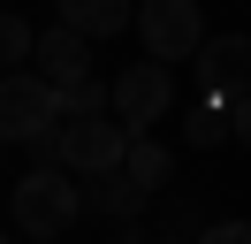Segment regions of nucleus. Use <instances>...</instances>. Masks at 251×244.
<instances>
[{
  "instance_id": "nucleus-1",
  "label": "nucleus",
  "mask_w": 251,
  "mask_h": 244,
  "mask_svg": "<svg viewBox=\"0 0 251 244\" xmlns=\"http://www.w3.org/2000/svg\"><path fill=\"white\" fill-rule=\"evenodd\" d=\"M8 214H16L23 237H69L84 214V183L69 168H31V176L8 191Z\"/></svg>"
},
{
  "instance_id": "nucleus-2",
  "label": "nucleus",
  "mask_w": 251,
  "mask_h": 244,
  "mask_svg": "<svg viewBox=\"0 0 251 244\" xmlns=\"http://www.w3.org/2000/svg\"><path fill=\"white\" fill-rule=\"evenodd\" d=\"M61 122H69V107H61V92L38 69H8L0 76V137H8V145H38V137H53Z\"/></svg>"
},
{
  "instance_id": "nucleus-3",
  "label": "nucleus",
  "mask_w": 251,
  "mask_h": 244,
  "mask_svg": "<svg viewBox=\"0 0 251 244\" xmlns=\"http://www.w3.org/2000/svg\"><path fill=\"white\" fill-rule=\"evenodd\" d=\"M145 38V61H198L205 54V15L198 0H137V23H129Z\"/></svg>"
},
{
  "instance_id": "nucleus-4",
  "label": "nucleus",
  "mask_w": 251,
  "mask_h": 244,
  "mask_svg": "<svg viewBox=\"0 0 251 244\" xmlns=\"http://www.w3.org/2000/svg\"><path fill=\"white\" fill-rule=\"evenodd\" d=\"M129 160V130L114 115H76L61 122V168L69 176H114Z\"/></svg>"
},
{
  "instance_id": "nucleus-5",
  "label": "nucleus",
  "mask_w": 251,
  "mask_h": 244,
  "mask_svg": "<svg viewBox=\"0 0 251 244\" xmlns=\"http://www.w3.org/2000/svg\"><path fill=\"white\" fill-rule=\"evenodd\" d=\"M168 107H175V76H168V61H129V69L114 76V122H122L129 137H145Z\"/></svg>"
},
{
  "instance_id": "nucleus-6",
  "label": "nucleus",
  "mask_w": 251,
  "mask_h": 244,
  "mask_svg": "<svg viewBox=\"0 0 251 244\" xmlns=\"http://www.w3.org/2000/svg\"><path fill=\"white\" fill-rule=\"evenodd\" d=\"M198 99H251V38L244 30H221V38H205L198 54Z\"/></svg>"
},
{
  "instance_id": "nucleus-7",
  "label": "nucleus",
  "mask_w": 251,
  "mask_h": 244,
  "mask_svg": "<svg viewBox=\"0 0 251 244\" xmlns=\"http://www.w3.org/2000/svg\"><path fill=\"white\" fill-rule=\"evenodd\" d=\"M145 183L129 176V168H114V176H84V214H99V221H114V229H129L145 214Z\"/></svg>"
},
{
  "instance_id": "nucleus-8",
  "label": "nucleus",
  "mask_w": 251,
  "mask_h": 244,
  "mask_svg": "<svg viewBox=\"0 0 251 244\" xmlns=\"http://www.w3.org/2000/svg\"><path fill=\"white\" fill-rule=\"evenodd\" d=\"M53 8H61V30L76 38H114L137 23V0H53Z\"/></svg>"
},
{
  "instance_id": "nucleus-9",
  "label": "nucleus",
  "mask_w": 251,
  "mask_h": 244,
  "mask_svg": "<svg viewBox=\"0 0 251 244\" xmlns=\"http://www.w3.org/2000/svg\"><path fill=\"white\" fill-rule=\"evenodd\" d=\"M183 137H190L198 152H213V145H236V122H228V99H198V107L183 115Z\"/></svg>"
},
{
  "instance_id": "nucleus-10",
  "label": "nucleus",
  "mask_w": 251,
  "mask_h": 244,
  "mask_svg": "<svg viewBox=\"0 0 251 244\" xmlns=\"http://www.w3.org/2000/svg\"><path fill=\"white\" fill-rule=\"evenodd\" d=\"M122 168H129V176H137V183H145V191H160V183H168V176H175V152H168V145H160V137H152V130H145V137H129V160H122Z\"/></svg>"
},
{
  "instance_id": "nucleus-11",
  "label": "nucleus",
  "mask_w": 251,
  "mask_h": 244,
  "mask_svg": "<svg viewBox=\"0 0 251 244\" xmlns=\"http://www.w3.org/2000/svg\"><path fill=\"white\" fill-rule=\"evenodd\" d=\"M31 54H38V30L23 23L16 8H0V76L16 69V61H31Z\"/></svg>"
},
{
  "instance_id": "nucleus-12",
  "label": "nucleus",
  "mask_w": 251,
  "mask_h": 244,
  "mask_svg": "<svg viewBox=\"0 0 251 244\" xmlns=\"http://www.w3.org/2000/svg\"><path fill=\"white\" fill-rule=\"evenodd\" d=\"M190 244H251V221H205Z\"/></svg>"
},
{
  "instance_id": "nucleus-13",
  "label": "nucleus",
  "mask_w": 251,
  "mask_h": 244,
  "mask_svg": "<svg viewBox=\"0 0 251 244\" xmlns=\"http://www.w3.org/2000/svg\"><path fill=\"white\" fill-rule=\"evenodd\" d=\"M228 122H236V145L251 152V99H236V107H228Z\"/></svg>"
},
{
  "instance_id": "nucleus-14",
  "label": "nucleus",
  "mask_w": 251,
  "mask_h": 244,
  "mask_svg": "<svg viewBox=\"0 0 251 244\" xmlns=\"http://www.w3.org/2000/svg\"><path fill=\"white\" fill-rule=\"evenodd\" d=\"M152 244H190V237H152Z\"/></svg>"
},
{
  "instance_id": "nucleus-15",
  "label": "nucleus",
  "mask_w": 251,
  "mask_h": 244,
  "mask_svg": "<svg viewBox=\"0 0 251 244\" xmlns=\"http://www.w3.org/2000/svg\"><path fill=\"white\" fill-rule=\"evenodd\" d=\"M31 244H61V237H31Z\"/></svg>"
},
{
  "instance_id": "nucleus-16",
  "label": "nucleus",
  "mask_w": 251,
  "mask_h": 244,
  "mask_svg": "<svg viewBox=\"0 0 251 244\" xmlns=\"http://www.w3.org/2000/svg\"><path fill=\"white\" fill-rule=\"evenodd\" d=\"M0 160H8V137H0Z\"/></svg>"
},
{
  "instance_id": "nucleus-17",
  "label": "nucleus",
  "mask_w": 251,
  "mask_h": 244,
  "mask_svg": "<svg viewBox=\"0 0 251 244\" xmlns=\"http://www.w3.org/2000/svg\"><path fill=\"white\" fill-rule=\"evenodd\" d=\"M0 244H8V229H0Z\"/></svg>"
},
{
  "instance_id": "nucleus-18",
  "label": "nucleus",
  "mask_w": 251,
  "mask_h": 244,
  "mask_svg": "<svg viewBox=\"0 0 251 244\" xmlns=\"http://www.w3.org/2000/svg\"><path fill=\"white\" fill-rule=\"evenodd\" d=\"M0 8H8V0H0Z\"/></svg>"
}]
</instances>
